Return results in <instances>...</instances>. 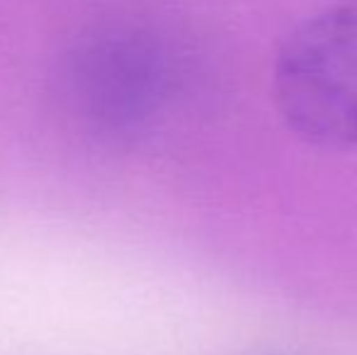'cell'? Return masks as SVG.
I'll return each mask as SVG.
<instances>
[{"label": "cell", "instance_id": "2", "mask_svg": "<svg viewBox=\"0 0 357 355\" xmlns=\"http://www.w3.org/2000/svg\"><path fill=\"white\" fill-rule=\"evenodd\" d=\"M78 83L100 119L114 127H134L160 98L163 68L137 39H102L80 59Z\"/></svg>", "mask_w": 357, "mask_h": 355}, {"label": "cell", "instance_id": "1", "mask_svg": "<svg viewBox=\"0 0 357 355\" xmlns=\"http://www.w3.org/2000/svg\"><path fill=\"white\" fill-rule=\"evenodd\" d=\"M275 103L306 142L357 146V3L321 10L284 39L275 61Z\"/></svg>", "mask_w": 357, "mask_h": 355}]
</instances>
